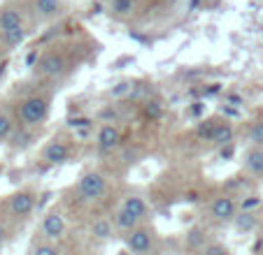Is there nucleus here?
Masks as SVG:
<instances>
[{
    "instance_id": "f257e3e1",
    "label": "nucleus",
    "mask_w": 263,
    "mask_h": 255,
    "mask_svg": "<svg viewBox=\"0 0 263 255\" xmlns=\"http://www.w3.org/2000/svg\"><path fill=\"white\" fill-rule=\"evenodd\" d=\"M49 112H51V95L49 93H33L19 102L16 116H19L21 125L37 128L49 118Z\"/></svg>"
},
{
    "instance_id": "f03ea898",
    "label": "nucleus",
    "mask_w": 263,
    "mask_h": 255,
    "mask_svg": "<svg viewBox=\"0 0 263 255\" xmlns=\"http://www.w3.org/2000/svg\"><path fill=\"white\" fill-rule=\"evenodd\" d=\"M74 193H77V200L84 202V204H93L100 197L107 193V177L98 169H89L80 177L77 186H74Z\"/></svg>"
},
{
    "instance_id": "7ed1b4c3",
    "label": "nucleus",
    "mask_w": 263,
    "mask_h": 255,
    "mask_svg": "<svg viewBox=\"0 0 263 255\" xmlns=\"http://www.w3.org/2000/svg\"><path fill=\"white\" fill-rule=\"evenodd\" d=\"M124 246L128 248L130 255H154L159 248V237H156L154 227H149L147 223L135 230L124 235Z\"/></svg>"
},
{
    "instance_id": "20e7f679",
    "label": "nucleus",
    "mask_w": 263,
    "mask_h": 255,
    "mask_svg": "<svg viewBox=\"0 0 263 255\" xmlns=\"http://www.w3.org/2000/svg\"><path fill=\"white\" fill-rule=\"evenodd\" d=\"M40 235L45 241H54V244H61L68 235V221H65L63 211L61 209H49L42 216L40 223Z\"/></svg>"
},
{
    "instance_id": "39448f33",
    "label": "nucleus",
    "mask_w": 263,
    "mask_h": 255,
    "mask_svg": "<svg viewBox=\"0 0 263 255\" xmlns=\"http://www.w3.org/2000/svg\"><path fill=\"white\" fill-rule=\"evenodd\" d=\"M124 146V133L117 123H103L96 133V148L100 156H112Z\"/></svg>"
},
{
    "instance_id": "423d86ee",
    "label": "nucleus",
    "mask_w": 263,
    "mask_h": 255,
    "mask_svg": "<svg viewBox=\"0 0 263 255\" xmlns=\"http://www.w3.org/2000/svg\"><path fill=\"white\" fill-rule=\"evenodd\" d=\"M68 70V58H65L63 51H47L37 58V65H35V74H40L45 79H59L61 74Z\"/></svg>"
},
{
    "instance_id": "0eeeda50",
    "label": "nucleus",
    "mask_w": 263,
    "mask_h": 255,
    "mask_svg": "<svg viewBox=\"0 0 263 255\" xmlns=\"http://www.w3.org/2000/svg\"><path fill=\"white\" fill-rule=\"evenodd\" d=\"M238 211H240V204L235 200V195H231V193H221V195H217L210 202V216L217 223H233Z\"/></svg>"
},
{
    "instance_id": "6e6552de",
    "label": "nucleus",
    "mask_w": 263,
    "mask_h": 255,
    "mask_svg": "<svg viewBox=\"0 0 263 255\" xmlns=\"http://www.w3.org/2000/svg\"><path fill=\"white\" fill-rule=\"evenodd\" d=\"M35 206H37V200H35V193H30V190H19L14 195H10V200H7L10 216L19 218V221L28 218L35 211Z\"/></svg>"
},
{
    "instance_id": "1a4fd4ad",
    "label": "nucleus",
    "mask_w": 263,
    "mask_h": 255,
    "mask_svg": "<svg viewBox=\"0 0 263 255\" xmlns=\"http://www.w3.org/2000/svg\"><path fill=\"white\" fill-rule=\"evenodd\" d=\"M68 158H70V144L61 137L49 139L45 144V148H42V160L47 165H63V162H68Z\"/></svg>"
},
{
    "instance_id": "9d476101",
    "label": "nucleus",
    "mask_w": 263,
    "mask_h": 255,
    "mask_svg": "<svg viewBox=\"0 0 263 255\" xmlns=\"http://www.w3.org/2000/svg\"><path fill=\"white\" fill-rule=\"evenodd\" d=\"M245 172L254 179H263V146H249L242 156Z\"/></svg>"
},
{
    "instance_id": "9b49d317",
    "label": "nucleus",
    "mask_w": 263,
    "mask_h": 255,
    "mask_svg": "<svg viewBox=\"0 0 263 255\" xmlns=\"http://www.w3.org/2000/svg\"><path fill=\"white\" fill-rule=\"evenodd\" d=\"M115 232H117L115 221L109 216H96L89 225V235H91V239H96V241H109L115 237Z\"/></svg>"
},
{
    "instance_id": "f8f14e48",
    "label": "nucleus",
    "mask_w": 263,
    "mask_h": 255,
    "mask_svg": "<svg viewBox=\"0 0 263 255\" xmlns=\"http://www.w3.org/2000/svg\"><path fill=\"white\" fill-rule=\"evenodd\" d=\"M119 209H124V211H128L130 216H135L138 221H147V216H149V204H147V200H144L142 195H126L124 197V202L119 204Z\"/></svg>"
},
{
    "instance_id": "ddd939ff",
    "label": "nucleus",
    "mask_w": 263,
    "mask_h": 255,
    "mask_svg": "<svg viewBox=\"0 0 263 255\" xmlns=\"http://www.w3.org/2000/svg\"><path fill=\"white\" fill-rule=\"evenodd\" d=\"M261 225V211H238V216L233 218V227L240 235H249Z\"/></svg>"
},
{
    "instance_id": "4468645a",
    "label": "nucleus",
    "mask_w": 263,
    "mask_h": 255,
    "mask_svg": "<svg viewBox=\"0 0 263 255\" xmlns=\"http://www.w3.org/2000/svg\"><path fill=\"white\" fill-rule=\"evenodd\" d=\"M233 137H235V128L231 125L229 121H219L217 123V130H214L212 139L210 142L214 144V146H226V144H233Z\"/></svg>"
},
{
    "instance_id": "2eb2a0df",
    "label": "nucleus",
    "mask_w": 263,
    "mask_h": 255,
    "mask_svg": "<svg viewBox=\"0 0 263 255\" xmlns=\"http://www.w3.org/2000/svg\"><path fill=\"white\" fill-rule=\"evenodd\" d=\"M112 221H115V227H117V232H130V230H135V227H140V225H144L142 221H138L135 216H130L128 211H124V209H117L115 211V216H112Z\"/></svg>"
},
{
    "instance_id": "dca6fc26",
    "label": "nucleus",
    "mask_w": 263,
    "mask_h": 255,
    "mask_svg": "<svg viewBox=\"0 0 263 255\" xmlns=\"http://www.w3.org/2000/svg\"><path fill=\"white\" fill-rule=\"evenodd\" d=\"M14 28H24L21 12H16L14 7H5L0 12V33H7V30H14Z\"/></svg>"
},
{
    "instance_id": "f3484780",
    "label": "nucleus",
    "mask_w": 263,
    "mask_h": 255,
    "mask_svg": "<svg viewBox=\"0 0 263 255\" xmlns=\"http://www.w3.org/2000/svg\"><path fill=\"white\" fill-rule=\"evenodd\" d=\"M33 10L40 19H54L61 12V0H35Z\"/></svg>"
},
{
    "instance_id": "a211bd4d",
    "label": "nucleus",
    "mask_w": 263,
    "mask_h": 255,
    "mask_svg": "<svg viewBox=\"0 0 263 255\" xmlns=\"http://www.w3.org/2000/svg\"><path fill=\"white\" fill-rule=\"evenodd\" d=\"M10 142H12V148H26V146H30V142H33V133H30V128H26V125H21L19 130H14V135L10 137Z\"/></svg>"
},
{
    "instance_id": "6ab92c4d",
    "label": "nucleus",
    "mask_w": 263,
    "mask_h": 255,
    "mask_svg": "<svg viewBox=\"0 0 263 255\" xmlns=\"http://www.w3.org/2000/svg\"><path fill=\"white\" fill-rule=\"evenodd\" d=\"M30 255H63V248H61L59 244H54V241L42 239L40 244H35L33 248H30Z\"/></svg>"
},
{
    "instance_id": "aec40b11",
    "label": "nucleus",
    "mask_w": 263,
    "mask_h": 255,
    "mask_svg": "<svg viewBox=\"0 0 263 255\" xmlns=\"http://www.w3.org/2000/svg\"><path fill=\"white\" fill-rule=\"evenodd\" d=\"M186 241H189L191 248H198V250H205L208 248V232L200 230V227H194V230L186 235Z\"/></svg>"
},
{
    "instance_id": "412c9836",
    "label": "nucleus",
    "mask_w": 263,
    "mask_h": 255,
    "mask_svg": "<svg viewBox=\"0 0 263 255\" xmlns=\"http://www.w3.org/2000/svg\"><path fill=\"white\" fill-rule=\"evenodd\" d=\"M16 125H14V118L10 116L7 112H0V142H5L14 135Z\"/></svg>"
},
{
    "instance_id": "4be33fe9",
    "label": "nucleus",
    "mask_w": 263,
    "mask_h": 255,
    "mask_svg": "<svg viewBox=\"0 0 263 255\" xmlns=\"http://www.w3.org/2000/svg\"><path fill=\"white\" fill-rule=\"evenodd\" d=\"M138 83H133V81H121L119 86H117V89H112L109 91V95H112V98H121V100H128L130 95H135L138 93Z\"/></svg>"
},
{
    "instance_id": "5701e85b",
    "label": "nucleus",
    "mask_w": 263,
    "mask_h": 255,
    "mask_svg": "<svg viewBox=\"0 0 263 255\" xmlns=\"http://www.w3.org/2000/svg\"><path fill=\"white\" fill-rule=\"evenodd\" d=\"M135 10V0H112L109 3V12L115 16H128Z\"/></svg>"
},
{
    "instance_id": "b1692460",
    "label": "nucleus",
    "mask_w": 263,
    "mask_h": 255,
    "mask_svg": "<svg viewBox=\"0 0 263 255\" xmlns=\"http://www.w3.org/2000/svg\"><path fill=\"white\" fill-rule=\"evenodd\" d=\"M217 118H208V121H200L198 128H196V135H198V139H205V142H210L214 135V130H217Z\"/></svg>"
},
{
    "instance_id": "393cba45",
    "label": "nucleus",
    "mask_w": 263,
    "mask_h": 255,
    "mask_svg": "<svg viewBox=\"0 0 263 255\" xmlns=\"http://www.w3.org/2000/svg\"><path fill=\"white\" fill-rule=\"evenodd\" d=\"M238 204H240V211H261L263 200L256 193H249V195H242V200H240Z\"/></svg>"
},
{
    "instance_id": "a878e982",
    "label": "nucleus",
    "mask_w": 263,
    "mask_h": 255,
    "mask_svg": "<svg viewBox=\"0 0 263 255\" xmlns=\"http://www.w3.org/2000/svg\"><path fill=\"white\" fill-rule=\"evenodd\" d=\"M247 139L252 142V146H263V121H254V123H249Z\"/></svg>"
},
{
    "instance_id": "bb28decb",
    "label": "nucleus",
    "mask_w": 263,
    "mask_h": 255,
    "mask_svg": "<svg viewBox=\"0 0 263 255\" xmlns=\"http://www.w3.org/2000/svg\"><path fill=\"white\" fill-rule=\"evenodd\" d=\"M119 116H121L119 104H105V107L98 112V118L103 123H117L119 121Z\"/></svg>"
},
{
    "instance_id": "cd10ccee",
    "label": "nucleus",
    "mask_w": 263,
    "mask_h": 255,
    "mask_svg": "<svg viewBox=\"0 0 263 255\" xmlns=\"http://www.w3.org/2000/svg\"><path fill=\"white\" fill-rule=\"evenodd\" d=\"M24 37H26V30L24 28H14V30H7V33H3L5 45H10V47L21 45V42H24Z\"/></svg>"
},
{
    "instance_id": "c85d7f7f",
    "label": "nucleus",
    "mask_w": 263,
    "mask_h": 255,
    "mask_svg": "<svg viewBox=\"0 0 263 255\" xmlns=\"http://www.w3.org/2000/svg\"><path fill=\"white\" fill-rule=\"evenodd\" d=\"M203 255H233V253H231L223 244H210L208 248L203 250Z\"/></svg>"
},
{
    "instance_id": "c756f323",
    "label": "nucleus",
    "mask_w": 263,
    "mask_h": 255,
    "mask_svg": "<svg viewBox=\"0 0 263 255\" xmlns=\"http://www.w3.org/2000/svg\"><path fill=\"white\" fill-rule=\"evenodd\" d=\"M138 156H140V146H130V148H124V151H121V160H124L126 165H128V162H135Z\"/></svg>"
},
{
    "instance_id": "7c9ffc66",
    "label": "nucleus",
    "mask_w": 263,
    "mask_h": 255,
    "mask_svg": "<svg viewBox=\"0 0 263 255\" xmlns=\"http://www.w3.org/2000/svg\"><path fill=\"white\" fill-rule=\"evenodd\" d=\"M93 125V121L86 116H77V118H70V128L72 130H80V128H91Z\"/></svg>"
},
{
    "instance_id": "2f4dec72",
    "label": "nucleus",
    "mask_w": 263,
    "mask_h": 255,
    "mask_svg": "<svg viewBox=\"0 0 263 255\" xmlns=\"http://www.w3.org/2000/svg\"><path fill=\"white\" fill-rule=\"evenodd\" d=\"M144 114H147L149 118H159L161 116V104L154 102V100H152V102H147V104H144Z\"/></svg>"
},
{
    "instance_id": "473e14b6",
    "label": "nucleus",
    "mask_w": 263,
    "mask_h": 255,
    "mask_svg": "<svg viewBox=\"0 0 263 255\" xmlns=\"http://www.w3.org/2000/svg\"><path fill=\"white\" fill-rule=\"evenodd\" d=\"M7 237H10V230H7V225L3 221H0V246L7 241Z\"/></svg>"
},
{
    "instance_id": "72a5a7b5",
    "label": "nucleus",
    "mask_w": 263,
    "mask_h": 255,
    "mask_svg": "<svg viewBox=\"0 0 263 255\" xmlns=\"http://www.w3.org/2000/svg\"><path fill=\"white\" fill-rule=\"evenodd\" d=\"M221 158H233V153H235V148H233V144H226V146H221Z\"/></svg>"
},
{
    "instance_id": "f704fd0d",
    "label": "nucleus",
    "mask_w": 263,
    "mask_h": 255,
    "mask_svg": "<svg viewBox=\"0 0 263 255\" xmlns=\"http://www.w3.org/2000/svg\"><path fill=\"white\" fill-rule=\"evenodd\" d=\"M256 255H263V241H261V246H256Z\"/></svg>"
},
{
    "instance_id": "c9c22d12",
    "label": "nucleus",
    "mask_w": 263,
    "mask_h": 255,
    "mask_svg": "<svg viewBox=\"0 0 263 255\" xmlns=\"http://www.w3.org/2000/svg\"><path fill=\"white\" fill-rule=\"evenodd\" d=\"M3 74H5V63L0 65V77H3Z\"/></svg>"
},
{
    "instance_id": "e433bc0d",
    "label": "nucleus",
    "mask_w": 263,
    "mask_h": 255,
    "mask_svg": "<svg viewBox=\"0 0 263 255\" xmlns=\"http://www.w3.org/2000/svg\"><path fill=\"white\" fill-rule=\"evenodd\" d=\"M109 3H112V0H109Z\"/></svg>"
}]
</instances>
